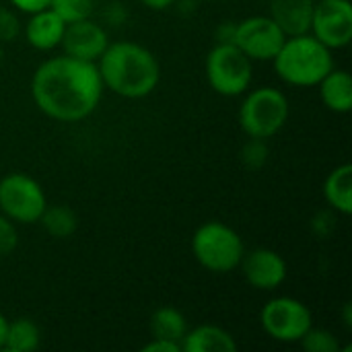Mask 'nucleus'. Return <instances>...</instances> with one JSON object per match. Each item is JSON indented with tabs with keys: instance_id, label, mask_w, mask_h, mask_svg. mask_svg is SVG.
Masks as SVG:
<instances>
[{
	"instance_id": "nucleus-1",
	"label": "nucleus",
	"mask_w": 352,
	"mask_h": 352,
	"mask_svg": "<svg viewBox=\"0 0 352 352\" xmlns=\"http://www.w3.org/2000/svg\"><path fill=\"white\" fill-rule=\"evenodd\" d=\"M103 97V82L95 62L72 56H54L41 62L31 76L35 107L62 124L87 120Z\"/></svg>"
},
{
	"instance_id": "nucleus-2",
	"label": "nucleus",
	"mask_w": 352,
	"mask_h": 352,
	"mask_svg": "<svg viewBox=\"0 0 352 352\" xmlns=\"http://www.w3.org/2000/svg\"><path fill=\"white\" fill-rule=\"evenodd\" d=\"M95 64L103 89L124 99H144L161 80L157 56L136 41H109Z\"/></svg>"
},
{
	"instance_id": "nucleus-3",
	"label": "nucleus",
	"mask_w": 352,
	"mask_h": 352,
	"mask_svg": "<svg viewBox=\"0 0 352 352\" xmlns=\"http://www.w3.org/2000/svg\"><path fill=\"white\" fill-rule=\"evenodd\" d=\"M274 72L291 87H318V82L334 68V56L328 45L311 33L291 35L272 58Z\"/></svg>"
},
{
	"instance_id": "nucleus-4",
	"label": "nucleus",
	"mask_w": 352,
	"mask_h": 352,
	"mask_svg": "<svg viewBox=\"0 0 352 352\" xmlns=\"http://www.w3.org/2000/svg\"><path fill=\"white\" fill-rule=\"evenodd\" d=\"M243 101L237 111L239 128L248 138L270 140L289 122L291 103L289 97L276 87H258L243 93Z\"/></svg>"
},
{
	"instance_id": "nucleus-5",
	"label": "nucleus",
	"mask_w": 352,
	"mask_h": 352,
	"mask_svg": "<svg viewBox=\"0 0 352 352\" xmlns=\"http://www.w3.org/2000/svg\"><path fill=\"white\" fill-rule=\"evenodd\" d=\"M192 254L204 270L212 274H229L239 268L245 243L231 225L206 221L192 235Z\"/></svg>"
},
{
	"instance_id": "nucleus-6",
	"label": "nucleus",
	"mask_w": 352,
	"mask_h": 352,
	"mask_svg": "<svg viewBox=\"0 0 352 352\" xmlns=\"http://www.w3.org/2000/svg\"><path fill=\"white\" fill-rule=\"evenodd\" d=\"M204 74L217 95L239 97L252 89L254 62L235 43H217L204 60Z\"/></svg>"
},
{
	"instance_id": "nucleus-7",
	"label": "nucleus",
	"mask_w": 352,
	"mask_h": 352,
	"mask_svg": "<svg viewBox=\"0 0 352 352\" xmlns=\"http://www.w3.org/2000/svg\"><path fill=\"white\" fill-rule=\"evenodd\" d=\"M47 206V196L41 184L21 171L6 173L0 179V212L16 225L39 223Z\"/></svg>"
},
{
	"instance_id": "nucleus-8",
	"label": "nucleus",
	"mask_w": 352,
	"mask_h": 352,
	"mask_svg": "<svg viewBox=\"0 0 352 352\" xmlns=\"http://www.w3.org/2000/svg\"><path fill=\"white\" fill-rule=\"evenodd\" d=\"M264 334L283 344H297L314 326L311 309L295 297H274L260 309Z\"/></svg>"
},
{
	"instance_id": "nucleus-9",
	"label": "nucleus",
	"mask_w": 352,
	"mask_h": 352,
	"mask_svg": "<svg viewBox=\"0 0 352 352\" xmlns=\"http://www.w3.org/2000/svg\"><path fill=\"white\" fill-rule=\"evenodd\" d=\"M287 35L268 14H254L235 23L233 43L252 62H272Z\"/></svg>"
},
{
	"instance_id": "nucleus-10",
	"label": "nucleus",
	"mask_w": 352,
	"mask_h": 352,
	"mask_svg": "<svg viewBox=\"0 0 352 352\" xmlns=\"http://www.w3.org/2000/svg\"><path fill=\"white\" fill-rule=\"evenodd\" d=\"M309 33L332 52L352 41L351 0H316Z\"/></svg>"
},
{
	"instance_id": "nucleus-11",
	"label": "nucleus",
	"mask_w": 352,
	"mask_h": 352,
	"mask_svg": "<svg viewBox=\"0 0 352 352\" xmlns=\"http://www.w3.org/2000/svg\"><path fill=\"white\" fill-rule=\"evenodd\" d=\"M241 274L245 283L256 291H276L283 287V283L289 276L287 260L270 248H256L245 250L241 262H239Z\"/></svg>"
},
{
	"instance_id": "nucleus-12",
	"label": "nucleus",
	"mask_w": 352,
	"mask_h": 352,
	"mask_svg": "<svg viewBox=\"0 0 352 352\" xmlns=\"http://www.w3.org/2000/svg\"><path fill=\"white\" fill-rule=\"evenodd\" d=\"M109 45V35L103 25L89 19L72 21L66 23L60 47L64 50L66 56L87 60V62H97L105 47Z\"/></svg>"
},
{
	"instance_id": "nucleus-13",
	"label": "nucleus",
	"mask_w": 352,
	"mask_h": 352,
	"mask_svg": "<svg viewBox=\"0 0 352 352\" xmlns=\"http://www.w3.org/2000/svg\"><path fill=\"white\" fill-rule=\"evenodd\" d=\"M27 23L23 25V35L25 41L37 50V52H52L56 47H60L64 29H66V21L62 16H58L50 6L43 10H37L33 14H27Z\"/></svg>"
},
{
	"instance_id": "nucleus-14",
	"label": "nucleus",
	"mask_w": 352,
	"mask_h": 352,
	"mask_svg": "<svg viewBox=\"0 0 352 352\" xmlns=\"http://www.w3.org/2000/svg\"><path fill=\"white\" fill-rule=\"evenodd\" d=\"M316 0H270L268 16L287 37L309 33Z\"/></svg>"
},
{
	"instance_id": "nucleus-15",
	"label": "nucleus",
	"mask_w": 352,
	"mask_h": 352,
	"mask_svg": "<svg viewBox=\"0 0 352 352\" xmlns=\"http://www.w3.org/2000/svg\"><path fill=\"white\" fill-rule=\"evenodd\" d=\"M237 340L231 332L214 324L188 328L182 338V352H235Z\"/></svg>"
},
{
	"instance_id": "nucleus-16",
	"label": "nucleus",
	"mask_w": 352,
	"mask_h": 352,
	"mask_svg": "<svg viewBox=\"0 0 352 352\" xmlns=\"http://www.w3.org/2000/svg\"><path fill=\"white\" fill-rule=\"evenodd\" d=\"M322 103L334 113H349L352 109V76L344 68H332L320 82Z\"/></svg>"
},
{
	"instance_id": "nucleus-17",
	"label": "nucleus",
	"mask_w": 352,
	"mask_h": 352,
	"mask_svg": "<svg viewBox=\"0 0 352 352\" xmlns=\"http://www.w3.org/2000/svg\"><path fill=\"white\" fill-rule=\"evenodd\" d=\"M324 198L326 204L342 214L349 217L352 212V165L351 163H342L338 167H334L326 182H324Z\"/></svg>"
},
{
	"instance_id": "nucleus-18",
	"label": "nucleus",
	"mask_w": 352,
	"mask_h": 352,
	"mask_svg": "<svg viewBox=\"0 0 352 352\" xmlns=\"http://www.w3.org/2000/svg\"><path fill=\"white\" fill-rule=\"evenodd\" d=\"M148 328H151V338H165L182 344V338L188 332V320L177 307L163 305L153 311Z\"/></svg>"
},
{
	"instance_id": "nucleus-19",
	"label": "nucleus",
	"mask_w": 352,
	"mask_h": 352,
	"mask_svg": "<svg viewBox=\"0 0 352 352\" xmlns=\"http://www.w3.org/2000/svg\"><path fill=\"white\" fill-rule=\"evenodd\" d=\"M39 225L54 239H68L78 229L76 212L66 204H47L39 217Z\"/></svg>"
},
{
	"instance_id": "nucleus-20",
	"label": "nucleus",
	"mask_w": 352,
	"mask_h": 352,
	"mask_svg": "<svg viewBox=\"0 0 352 352\" xmlns=\"http://www.w3.org/2000/svg\"><path fill=\"white\" fill-rule=\"evenodd\" d=\"M41 344V330L29 318H16L8 322L4 351L8 352H33Z\"/></svg>"
},
{
	"instance_id": "nucleus-21",
	"label": "nucleus",
	"mask_w": 352,
	"mask_h": 352,
	"mask_svg": "<svg viewBox=\"0 0 352 352\" xmlns=\"http://www.w3.org/2000/svg\"><path fill=\"white\" fill-rule=\"evenodd\" d=\"M305 352H340V340L328 328H309L297 342Z\"/></svg>"
},
{
	"instance_id": "nucleus-22",
	"label": "nucleus",
	"mask_w": 352,
	"mask_h": 352,
	"mask_svg": "<svg viewBox=\"0 0 352 352\" xmlns=\"http://www.w3.org/2000/svg\"><path fill=\"white\" fill-rule=\"evenodd\" d=\"M97 0H50V8L66 23L89 19L95 10Z\"/></svg>"
},
{
	"instance_id": "nucleus-23",
	"label": "nucleus",
	"mask_w": 352,
	"mask_h": 352,
	"mask_svg": "<svg viewBox=\"0 0 352 352\" xmlns=\"http://www.w3.org/2000/svg\"><path fill=\"white\" fill-rule=\"evenodd\" d=\"M239 159L252 171L262 169L268 163V159H270L268 140H264V138H248V142L241 146Z\"/></svg>"
},
{
	"instance_id": "nucleus-24",
	"label": "nucleus",
	"mask_w": 352,
	"mask_h": 352,
	"mask_svg": "<svg viewBox=\"0 0 352 352\" xmlns=\"http://www.w3.org/2000/svg\"><path fill=\"white\" fill-rule=\"evenodd\" d=\"M23 31L21 19L14 8L0 4V43H12Z\"/></svg>"
},
{
	"instance_id": "nucleus-25",
	"label": "nucleus",
	"mask_w": 352,
	"mask_h": 352,
	"mask_svg": "<svg viewBox=\"0 0 352 352\" xmlns=\"http://www.w3.org/2000/svg\"><path fill=\"white\" fill-rule=\"evenodd\" d=\"M19 245V231L16 223H12L8 217L0 212V258L10 256Z\"/></svg>"
},
{
	"instance_id": "nucleus-26",
	"label": "nucleus",
	"mask_w": 352,
	"mask_h": 352,
	"mask_svg": "<svg viewBox=\"0 0 352 352\" xmlns=\"http://www.w3.org/2000/svg\"><path fill=\"white\" fill-rule=\"evenodd\" d=\"M8 4L23 14H33L37 10H43L50 6V0H8Z\"/></svg>"
},
{
	"instance_id": "nucleus-27",
	"label": "nucleus",
	"mask_w": 352,
	"mask_h": 352,
	"mask_svg": "<svg viewBox=\"0 0 352 352\" xmlns=\"http://www.w3.org/2000/svg\"><path fill=\"white\" fill-rule=\"evenodd\" d=\"M142 352H182V344L165 338H151V342L142 346Z\"/></svg>"
},
{
	"instance_id": "nucleus-28",
	"label": "nucleus",
	"mask_w": 352,
	"mask_h": 352,
	"mask_svg": "<svg viewBox=\"0 0 352 352\" xmlns=\"http://www.w3.org/2000/svg\"><path fill=\"white\" fill-rule=\"evenodd\" d=\"M233 35H235V23L227 21L217 29V43H233Z\"/></svg>"
},
{
	"instance_id": "nucleus-29",
	"label": "nucleus",
	"mask_w": 352,
	"mask_h": 352,
	"mask_svg": "<svg viewBox=\"0 0 352 352\" xmlns=\"http://www.w3.org/2000/svg\"><path fill=\"white\" fill-rule=\"evenodd\" d=\"M140 2L151 10H167L169 6H173L175 0H140Z\"/></svg>"
},
{
	"instance_id": "nucleus-30",
	"label": "nucleus",
	"mask_w": 352,
	"mask_h": 352,
	"mask_svg": "<svg viewBox=\"0 0 352 352\" xmlns=\"http://www.w3.org/2000/svg\"><path fill=\"white\" fill-rule=\"evenodd\" d=\"M6 328H8V320L6 316L0 311V351H4V340H6Z\"/></svg>"
},
{
	"instance_id": "nucleus-31",
	"label": "nucleus",
	"mask_w": 352,
	"mask_h": 352,
	"mask_svg": "<svg viewBox=\"0 0 352 352\" xmlns=\"http://www.w3.org/2000/svg\"><path fill=\"white\" fill-rule=\"evenodd\" d=\"M344 324H346V328H351L352 326V314H351V305H349V303L344 305Z\"/></svg>"
},
{
	"instance_id": "nucleus-32",
	"label": "nucleus",
	"mask_w": 352,
	"mask_h": 352,
	"mask_svg": "<svg viewBox=\"0 0 352 352\" xmlns=\"http://www.w3.org/2000/svg\"><path fill=\"white\" fill-rule=\"evenodd\" d=\"M202 2H208V0H202Z\"/></svg>"
}]
</instances>
